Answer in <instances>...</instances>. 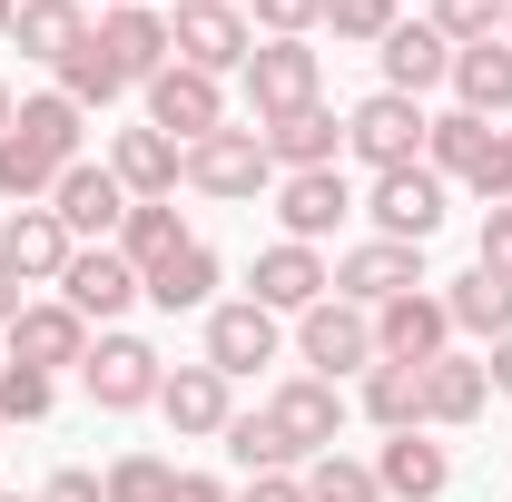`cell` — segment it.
<instances>
[{"label":"cell","instance_id":"ac0fdd59","mask_svg":"<svg viewBox=\"0 0 512 502\" xmlns=\"http://www.w3.org/2000/svg\"><path fill=\"white\" fill-rule=\"evenodd\" d=\"M158 414H168V434L207 443V434H227V424H237V384L217 375V365H168V384H158Z\"/></svg>","mask_w":512,"mask_h":502},{"label":"cell","instance_id":"83f0119b","mask_svg":"<svg viewBox=\"0 0 512 502\" xmlns=\"http://www.w3.org/2000/svg\"><path fill=\"white\" fill-rule=\"evenodd\" d=\"M138 286H148V306H158V315H197V306H217V247H207V237H188L178 256H158Z\"/></svg>","mask_w":512,"mask_h":502},{"label":"cell","instance_id":"9a60e30c","mask_svg":"<svg viewBox=\"0 0 512 502\" xmlns=\"http://www.w3.org/2000/svg\"><path fill=\"white\" fill-rule=\"evenodd\" d=\"M138 296H148V286H138V266H128L119 247H79V256H69V276H60V306H69V315H89L99 335H109V325H119Z\"/></svg>","mask_w":512,"mask_h":502},{"label":"cell","instance_id":"ab89813d","mask_svg":"<svg viewBox=\"0 0 512 502\" xmlns=\"http://www.w3.org/2000/svg\"><path fill=\"white\" fill-rule=\"evenodd\" d=\"M503 10L512 0H434V30L453 50H473V40H503Z\"/></svg>","mask_w":512,"mask_h":502},{"label":"cell","instance_id":"d4e9b609","mask_svg":"<svg viewBox=\"0 0 512 502\" xmlns=\"http://www.w3.org/2000/svg\"><path fill=\"white\" fill-rule=\"evenodd\" d=\"M375 483H384V502H434V493H453V453L434 434H384Z\"/></svg>","mask_w":512,"mask_h":502},{"label":"cell","instance_id":"f6af8a7d","mask_svg":"<svg viewBox=\"0 0 512 502\" xmlns=\"http://www.w3.org/2000/svg\"><path fill=\"white\" fill-rule=\"evenodd\" d=\"M168 502H237V493H227L217 473H178V493H168Z\"/></svg>","mask_w":512,"mask_h":502},{"label":"cell","instance_id":"8992f818","mask_svg":"<svg viewBox=\"0 0 512 502\" xmlns=\"http://www.w3.org/2000/svg\"><path fill=\"white\" fill-rule=\"evenodd\" d=\"M168 50L178 69H207V79H227V69L256 60V30L237 0H178V20H168Z\"/></svg>","mask_w":512,"mask_h":502},{"label":"cell","instance_id":"4dcf8cb0","mask_svg":"<svg viewBox=\"0 0 512 502\" xmlns=\"http://www.w3.org/2000/svg\"><path fill=\"white\" fill-rule=\"evenodd\" d=\"M20 60H40V69H60L79 40H89V20H79V0H20Z\"/></svg>","mask_w":512,"mask_h":502},{"label":"cell","instance_id":"d590c367","mask_svg":"<svg viewBox=\"0 0 512 502\" xmlns=\"http://www.w3.org/2000/svg\"><path fill=\"white\" fill-rule=\"evenodd\" d=\"M217 443L237 453V473H296V453H286V434L266 424V404H256V414H237V424H227Z\"/></svg>","mask_w":512,"mask_h":502},{"label":"cell","instance_id":"603a6c76","mask_svg":"<svg viewBox=\"0 0 512 502\" xmlns=\"http://www.w3.org/2000/svg\"><path fill=\"white\" fill-rule=\"evenodd\" d=\"M375 60H384V89H394V99H424V89L453 79V40L434 30V20H394Z\"/></svg>","mask_w":512,"mask_h":502},{"label":"cell","instance_id":"b9f144b4","mask_svg":"<svg viewBox=\"0 0 512 502\" xmlns=\"http://www.w3.org/2000/svg\"><path fill=\"white\" fill-rule=\"evenodd\" d=\"M473 266L512 276V207H483V237H473Z\"/></svg>","mask_w":512,"mask_h":502},{"label":"cell","instance_id":"3957f363","mask_svg":"<svg viewBox=\"0 0 512 502\" xmlns=\"http://www.w3.org/2000/svg\"><path fill=\"white\" fill-rule=\"evenodd\" d=\"M79 384H89V404L99 414H138V404H158V384H168V355L148 345V335H89V365H79Z\"/></svg>","mask_w":512,"mask_h":502},{"label":"cell","instance_id":"f5cc1de1","mask_svg":"<svg viewBox=\"0 0 512 502\" xmlns=\"http://www.w3.org/2000/svg\"><path fill=\"white\" fill-rule=\"evenodd\" d=\"M0 502H20V493H0Z\"/></svg>","mask_w":512,"mask_h":502},{"label":"cell","instance_id":"ffe728a7","mask_svg":"<svg viewBox=\"0 0 512 502\" xmlns=\"http://www.w3.org/2000/svg\"><path fill=\"white\" fill-rule=\"evenodd\" d=\"M10 365H40V375H60V365H89V315H69L60 296L20 306V315H10Z\"/></svg>","mask_w":512,"mask_h":502},{"label":"cell","instance_id":"f1b7e54d","mask_svg":"<svg viewBox=\"0 0 512 502\" xmlns=\"http://www.w3.org/2000/svg\"><path fill=\"white\" fill-rule=\"evenodd\" d=\"M444 315H453V335H483V345H503L512 335V276H493V266H463L444 286Z\"/></svg>","mask_w":512,"mask_h":502},{"label":"cell","instance_id":"ba28073f","mask_svg":"<svg viewBox=\"0 0 512 502\" xmlns=\"http://www.w3.org/2000/svg\"><path fill=\"white\" fill-rule=\"evenodd\" d=\"M237 79H247L256 128L286 119V109H316V99H325V69H316V50H306V40H256V60L237 69Z\"/></svg>","mask_w":512,"mask_h":502},{"label":"cell","instance_id":"4316f807","mask_svg":"<svg viewBox=\"0 0 512 502\" xmlns=\"http://www.w3.org/2000/svg\"><path fill=\"white\" fill-rule=\"evenodd\" d=\"M493 404V375H483V355H434L424 365V434H453V424H473Z\"/></svg>","mask_w":512,"mask_h":502},{"label":"cell","instance_id":"8d00e7d4","mask_svg":"<svg viewBox=\"0 0 512 502\" xmlns=\"http://www.w3.org/2000/svg\"><path fill=\"white\" fill-rule=\"evenodd\" d=\"M99 493H109V502H168V493H178V463H158V453H119V463L99 473Z\"/></svg>","mask_w":512,"mask_h":502},{"label":"cell","instance_id":"7c38bea8","mask_svg":"<svg viewBox=\"0 0 512 502\" xmlns=\"http://www.w3.org/2000/svg\"><path fill=\"white\" fill-rule=\"evenodd\" d=\"M286 355V315H266L256 296H237V306H207V365L237 384L256 375V365H276Z\"/></svg>","mask_w":512,"mask_h":502},{"label":"cell","instance_id":"d6986e66","mask_svg":"<svg viewBox=\"0 0 512 502\" xmlns=\"http://www.w3.org/2000/svg\"><path fill=\"white\" fill-rule=\"evenodd\" d=\"M375 355L384 365H434V355H453V315L444 296H394V306H375Z\"/></svg>","mask_w":512,"mask_h":502},{"label":"cell","instance_id":"7402d4cb","mask_svg":"<svg viewBox=\"0 0 512 502\" xmlns=\"http://www.w3.org/2000/svg\"><path fill=\"white\" fill-rule=\"evenodd\" d=\"M109 178H119L128 197H178L188 188V148H178L168 128H119V138H109Z\"/></svg>","mask_w":512,"mask_h":502},{"label":"cell","instance_id":"4fadbf2b","mask_svg":"<svg viewBox=\"0 0 512 502\" xmlns=\"http://www.w3.org/2000/svg\"><path fill=\"white\" fill-rule=\"evenodd\" d=\"M424 286V247H394V237H365V247H345L335 256V296L345 306H394V296H414Z\"/></svg>","mask_w":512,"mask_h":502},{"label":"cell","instance_id":"f35d334b","mask_svg":"<svg viewBox=\"0 0 512 502\" xmlns=\"http://www.w3.org/2000/svg\"><path fill=\"white\" fill-rule=\"evenodd\" d=\"M404 10L394 0H325V30L335 40H355V50H384V30H394Z\"/></svg>","mask_w":512,"mask_h":502},{"label":"cell","instance_id":"836d02e7","mask_svg":"<svg viewBox=\"0 0 512 502\" xmlns=\"http://www.w3.org/2000/svg\"><path fill=\"white\" fill-rule=\"evenodd\" d=\"M119 89H128V79H119V60H109L99 40H79V50L60 60V99H69V109H109Z\"/></svg>","mask_w":512,"mask_h":502},{"label":"cell","instance_id":"cb8c5ba5","mask_svg":"<svg viewBox=\"0 0 512 502\" xmlns=\"http://www.w3.org/2000/svg\"><path fill=\"white\" fill-rule=\"evenodd\" d=\"M256 138H266L276 178H296V168H335V158H345V119H335L325 99H316V109H286V119H266Z\"/></svg>","mask_w":512,"mask_h":502},{"label":"cell","instance_id":"816d5d0a","mask_svg":"<svg viewBox=\"0 0 512 502\" xmlns=\"http://www.w3.org/2000/svg\"><path fill=\"white\" fill-rule=\"evenodd\" d=\"M503 50H512V10H503Z\"/></svg>","mask_w":512,"mask_h":502},{"label":"cell","instance_id":"e0dca14e","mask_svg":"<svg viewBox=\"0 0 512 502\" xmlns=\"http://www.w3.org/2000/svg\"><path fill=\"white\" fill-rule=\"evenodd\" d=\"M355 217V188H345V168H296V178H276V227L296 237V247H316Z\"/></svg>","mask_w":512,"mask_h":502},{"label":"cell","instance_id":"681fc988","mask_svg":"<svg viewBox=\"0 0 512 502\" xmlns=\"http://www.w3.org/2000/svg\"><path fill=\"white\" fill-rule=\"evenodd\" d=\"M10 119H20V99H10V79H0V128H10Z\"/></svg>","mask_w":512,"mask_h":502},{"label":"cell","instance_id":"d6a6232c","mask_svg":"<svg viewBox=\"0 0 512 502\" xmlns=\"http://www.w3.org/2000/svg\"><path fill=\"white\" fill-rule=\"evenodd\" d=\"M178 247H188V227H178V207H168V197H128V227H119V256H128V266L148 276L158 256H178Z\"/></svg>","mask_w":512,"mask_h":502},{"label":"cell","instance_id":"bcb514c9","mask_svg":"<svg viewBox=\"0 0 512 502\" xmlns=\"http://www.w3.org/2000/svg\"><path fill=\"white\" fill-rule=\"evenodd\" d=\"M483 375H493V394H512V335L493 345V355H483Z\"/></svg>","mask_w":512,"mask_h":502},{"label":"cell","instance_id":"5bb4252c","mask_svg":"<svg viewBox=\"0 0 512 502\" xmlns=\"http://www.w3.org/2000/svg\"><path fill=\"white\" fill-rule=\"evenodd\" d=\"M148 128H168L178 148H197V138L227 128V89H217L207 69H178V60H168L158 79H148Z\"/></svg>","mask_w":512,"mask_h":502},{"label":"cell","instance_id":"60d3db41","mask_svg":"<svg viewBox=\"0 0 512 502\" xmlns=\"http://www.w3.org/2000/svg\"><path fill=\"white\" fill-rule=\"evenodd\" d=\"M256 30L266 40H306V30H325V0H256Z\"/></svg>","mask_w":512,"mask_h":502},{"label":"cell","instance_id":"f546056e","mask_svg":"<svg viewBox=\"0 0 512 502\" xmlns=\"http://www.w3.org/2000/svg\"><path fill=\"white\" fill-rule=\"evenodd\" d=\"M453 109H473V119H503L512 109V50L503 40H473V50H453Z\"/></svg>","mask_w":512,"mask_h":502},{"label":"cell","instance_id":"8fae6325","mask_svg":"<svg viewBox=\"0 0 512 502\" xmlns=\"http://www.w3.org/2000/svg\"><path fill=\"white\" fill-rule=\"evenodd\" d=\"M365 217H375V237H394V247H424L434 227H444V178L414 158V168H384L375 197H365Z\"/></svg>","mask_w":512,"mask_h":502},{"label":"cell","instance_id":"1f68e13d","mask_svg":"<svg viewBox=\"0 0 512 502\" xmlns=\"http://www.w3.org/2000/svg\"><path fill=\"white\" fill-rule=\"evenodd\" d=\"M365 414L384 434H424V365H365Z\"/></svg>","mask_w":512,"mask_h":502},{"label":"cell","instance_id":"2e32d148","mask_svg":"<svg viewBox=\"0 0 512 502\" xmlns=\"http://www.w3.org/2000/svg\"><path fill=\"white\" fill-rule=\"evenodd\" d=\"M247 296H256L266 315H306V306H325V296H335V266H325L316 247H296V237H276V247L256 256Z\"/></svg>","mask_w":512,"mask_h":502},{"label":"cell","instance_id":"9c48e42d","mask_svg":"<svg viewBox=\"0 0 512 502\" xmlns=\"http://www.w3.org/2000/svg\"><path fill=\"white\" fill-rule=\"evenodd\" d=\"M266 424L286 434V453H296V463H316V453H335V434H345V384L286 375L276 394H266Z\"/></svg>","mask_w":512,"mask_h":502},{"label":"cell","instance_id":"277c9868","mask_svg":"<svg viewBox=\"0 0 512 502\" xmlns=\"http://www.w3.org/2000/svg\"><path fill=\"white\" fill-rule=\"evenodd\" d=\"M286 345H296V365H306V375L345 384V375H365V365H375V315L345 306V296H325V306L296 315V335H286Z\"/></svg>","mask_w":512,"mask_h":502},{"label":"cell","instance_id":"ee69618b","mask_svg":"<svg viewBox=\"0 0 512 502\" xmlns=\"http://www.w3.org/2000/svg\"><path fill=\"white\" fill-rule=\"evenodd\" d=\"M237 502H306V483H296V473H247Z\"/></svg>","mask_w":512,"mask_h":502},{"label":"cell","instance_id":"484cf974","mask_svg":"<svg viewBox=\"0 0 512 502\" xmlns=\"http://www.w3.org/2000/svg\"><path fill=\"white\" fill-rule=\"evenodd\" d=\"M89 40H99V50L119 60V79H128V89H148L158 69L178 60V50H168V20H158V10H99V30H89Z\"/></svg>","mask_w":512,"mask_h":502},{"label":"cell","instance_id":"7dc6e473","mask_svg":"<svg viewBox=\"0 0 512 502\" xmlns=\"http://www.w3.org/2000/svg\"><path fill=\"white\" fill-rule=\"evenodd\" d=\"M10 315H20V276L0 266V335H10Z\"/></svg>","mask_w":512,"mask_h":502},{"label":"cell","instance_id":"7a4b0ae2","mask_svg":"<svg viewBox=\"0 0 512 502\" xmlns=\"http://www.w3.org/2000/svg\"><path fill=\"white\" fill-rule=\"evenodd\" d=\"M424 168H434L444 188H473L483 207H512V138L493 119H473V109H444V119H434Z\"/></svg>","mask_w":512,"mask_h":502},{"label":"cell","instance_id":"7bdbcfd3","mask_svg":"<svg viewBox=\"0 0 512 502\" xmlns=\"http://www.w3.org/2000/svg\"><path fill=\"white\" fill-rule=\"evenodd\" d=\"M30 502H109V493H99V473H79V463H60V473H50V483H40Z\"/></svg>","mask_w":512,"mask_h":502},{"label":"cell","instance_id":"5b68a950","mask_svg":"<svg viewBox=\"0 0 512 502\" xmlns=\"http://www.w3.org/2000/svg\"><path fill=\"white\" fill-rule=\"evenodd\" d=\"M424 138H434V109H424V99L375 89V99H355V109H345V148H355L375 178H384V168H414V158H424Z\"/></svg>","mask_w":512,"mask_h":502},{"label":"cell","instance_id":"6da1fadb","mask_svg":"<svg viewBox=\"0 0 512 502\" xmlns=\"http://www.w3.org/2000/svg\"><path fill=\"white\" fill-rule=\"evenodd\" d=\"M79 128H89V109H69L60 89L20 99V119L0 128V197L10 207H50L60 168H79Z\"/></svg>","mask_w":512,"mask_h":502},{"label":"cell","instance_id":"db71d44e","mask_svg":"<svg viewBox=\"0 0 512 502\" xmlns=\"http://www.w3.org/2000/svg\"><path fill=\"white\" fill-rule=\"evenodd\" d=\"M0 434H10V424H0Z\"/></svg>","mask_w":512,"mask_h":502},{"label":"cell","instance_id":"74e56055","mask_svg":"<svg viewBox=\"0 0 512 502\" xmlns=\"http://www.w3.org/2000/svg\"><path fill=\"white\" fill-rule=\"evenodd\" d=\"M60 404V375H40V365H0V424H40Z\"/></svg>","mask_w":512,"mask_h":502},{"label":"cell","instance_id":"52a82bcc","mask_svg":"<svg viewBox=\"0 0 512 502\" xmlns=\"http://www.w3.org/2000/svg\"><path fill=\"white\" fill-rule=\"evenodd\" d=\"M188 188L247 207V197L276 188V158H266V138H256V128H217V138H197V148H188Z\"/></svg>","mask_w":512,"mask_h":502},{"label":"cell","instance_id":"30bf717a","mask_svg":"<svg viewBox=\"0 0 512 502\" xmlns=\"http://www.w3.org/2000/svg\"><path fill=\"white\" fill-rule=\"evenodd\" d=\"M50 217H60L79 247H119V227H128V188L109 178V158H79V168H60Z\"/></svg>","mask_w":512,"mask_h":502},{"label":"cell","instance_id":"44dd1931","mask_svg":"<svg viewBox=\"0 0 512 502\" xmlns=\"http://www.w3.org/2000/svg\"><path fill=\"white\" fill-rule=\"evenodd\" d=\"M69 256H79V237H69L50 207H10V227H0V266H10L20 286H60Z\"/></svg>","mask_w":512,"mask_h":502},{"label":"cell","instance_id":"f907efd6","mask_svg":"<svg viewBox=\"0 0 512 502\" xmlns=\"http://www.w3.org/2000/svg\"><path fill=\"white\" fill-rule=\"evenodd\" d=\"M99 10H158V0H99Z\"/></svg>","mask_w":512,"mask_h":502},{"label":"cell","instance_id":"e575fe53","mask_svg":"<svg viewBox=\"0 0 512 502\" xmlns=\"http://www.w3.org/2000/svg\"><path fill=\"white\" fill-rule=\"evenodd\" d=\"M296 483H306V502H384L375 463H355V453H316Z\"/></svg>","mask_w":512,"mask_h":502},{"label":"cell","instance_id":"c3c4849f","mask_svg":"<svg viewBox=\"0 0 512 502\" xmlns=\"http://www.w3.org/2000/svg\"><path fill=\"white\" fill-rule=\"evenodd\" d=\"M10 30H20V0H0V40H10Z\"/></svg>","mask_w":512,"mask_h":502}]
</instances>
